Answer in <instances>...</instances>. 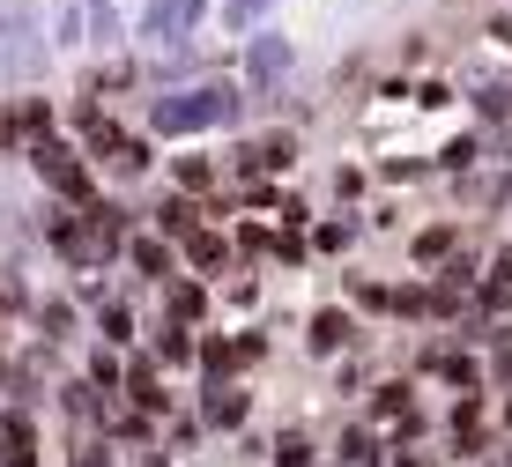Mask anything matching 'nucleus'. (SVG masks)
<instances>
[{
  "label": "nucleus",
  "instance_id": "obj_9",
  "mask_svg": "<svg viewBox=\"0 0 512 467\" xmlns=\"http://www.w3.org/2000/svg\"><path fill=\"white\" fill-rule=\"evenodd\" d=\"M245 416H253V393L245 386H208V401H201L208 430H245Z\"/></svg>",
  "mask_w": 512,
  "mask_h": 467
},
{
  "label": "nucleus",
  "instance_id": "obj_18",
  "mask_svg": "<svg viewBox=\"0 0 512 467\" xmlns=\"http://www.w3.org/2000/svg\"><path fill=\"white\" fill-rule=\"evenodd\" d=\"M342 290H349V304H364V312H394V290L372 282V275H342Z\"/></svg>",
  "mask_w": 512,
  "mask_h": 467
},
{
  "label": "nucleus",
  "instance_id": "obj_20",
  "mask_svg": "<svg viewBox=\"0 0 512 467\" xmlns=\"http://www.w3.org/2000/svg\"><path fill=\"white\" fill-rule=\"evenodd\" d=\"M67 467H112V438H67Z\"/></svg>",
  "mask_w": 512,
  "mask_h": 467
},
{
  "label": "nucleus",
  "instance_id": "obj_7",
  "mask_svg": "<svg viewBox=\"0 0 512 467\" xmlns=\"http://www.w3.org/2000/svg\"><path fill=\"white\" fill-rule=\"evenodd\" d=\"M0 467H38V423H30V408H0Z\"/></svg>",
  "mask_w": 512,
  "mask_h": 467
},
{
  "label": "nucleus",
  "instance_id": "obj_28",
  "mask_svg": "<svg viewBox=\"0 0 512 467\" xmlns=\"http://www.w3.org/2000/svg\"><path fill=\"white\" fill-rule=\"evenodd\" d=\"M231 349H238V364H260V356H268V334H253V327H238V341H231Z\"/></svg>",
  "mask_w": 512,
  "mask_h": 467
},
{
  "label": "nucleus",
  "instance_id": "obj_33",
  "mask_svg": "<svg viewBox=\"0 0 512 467\" xmlns=\"http://www.w3.org/2000/svg\"><path fill=\"white\" fill-rule=\"evenodd\" d=\"M0 386H15V364H8V356H0Z\"/></svg>",
  "mask_w": 512,
  "mask_h": 467
},
{
  "label": "nucleus",
  "instance_id": "obj_12",
  "mask_svg": "<svg viewBox=\"0 0 512 467\" xmlns=\"http://www.w3.org/2000/svg\"><path fill=\"white\" fill-rule=\"evenodd\" d=\"M134 334H141L134 327V304L127 297H104L97 304V341H104V349H134Z\"/></svg>",
  "mask_w": 512,
  "mask_h": 467
},
{
  "label": "nucleus",
  "instance_id": "obj_19",
  "mask_svg": "<svg viewBox=\"0 0 512 467\" xmlns=\"http://www.w3.org/2000/svg\"><path fill=\"white\" fill-rule=\"evenodd\" d=\"M179 193H193V201H208V186H216V164H208V156H179Z\"/></svg>",
  "mask_w": 512,
  "mask_h": 467
},
{
  "label": "nucleus",
  "instance_id": "obj_4",
  "mask_svg": "<svg viewBox=\"0 0 512 467\" xmlns=\"http://www.w3.org/2000/svg\"><path fill=\"white\" fill-rule=\"evenodd\" d=\"M119 401L141 408L149 423L179 408V401H171V386H164V364H156V356H141V349H134V364H127V386H119Z\"/></svg>",
  "mask_w": 512,
  "mask_h": 467
},
{
  "label": "nucleus",
  "instance_id": "obj_31",
  "mask_svg": "<svg viewBox=\"0 0 512 467\" xmlns=\"http://www.w3.org/2000/svg\"><path fill=\"white\" fill-rule=\"evenodd\" d=\"M134 467H171V445H134Z\"/></svg>",
  "mask_w": 512,
  "mask_h": 467
},
{
  "label": "nucleus",
  "instance_id": "obj_15",
  "mask_svg": "<svg viewBox=\"0 0 512 467\" xmlns=\"http://www.w3.org/2000/svg\"><path fill=\"white\" fill-rule=\"evenodd\" d=\"M82 327H75V304L67 297H45L38 304V341H52V349H60V341H75Z\"/></svg>",
  "mask_w": 512,
  "mask_h": 467
},
{
  "label": "nucleus",
  "instance_id": "obj_30",
  "mask_svg": "<svg viewBox=\"0 0 512 467\" xmlns=\"http://www.w3.org/2000/svg\"><path fill=\"white\" fill-rule=\"evenodd\" d=\"M416 104H453V89L431 75V82H416Z\"/></svg>",
  "mask_w": 512,
  "mask_h": 467
},
{
  "label": "nucleus",
  "instance_id": "obj_13",
  "mask_svg": "<svg viewBox=\"0 0 512 467\" xmlns=\"http://www.w3.org/2000/svg\"><path fill=\"white\" fill-rule=\"evenodd\" d=\"M334 460H342V467H379L386 460V438H379L372 423H349L342 445H334Z\"/></svg>",
  "mask_w": 512,
  "mask_h": 467
},
{
  "label": "nucleus",
  "instance_id": "obj_22",
  "mask_svg": "<svg viewBox=\"0 0 512 467\" xmlns=\"http://www.w3.org/2000/svg\"><path fill=\"white\" fill-rule=\"evenodd\" d=\"M394 312H401V319H431V282H401V290H394Z\"/></svg>",
  "mask_w": 512,
  "mask_h": 467
},
{
  "label": "nucleus",
  "instance_id": "obj_23",
  "mask_svg": "<svg viewBox=\"0 0 512 467\" xmlns=\"http://www.w3.org/2000/svg\"><path fill=\"white\" fill-rule=\"evenodd\" d=\"M475 112L483 119H512V82H483L475 89Z\"/></svg>",
  "mask_w": 512,
  "mask_h": 467
},
{
  "label": "nucleus",
  "instance_id": "obj_14",
  "mask_svg": "<svg viewBox=\"0 0 512 467\" xmlns=\"http://www.w3.org/2000/svg\"><path fill=\"white\" fill-rule=\"evenodd\" d=\"M268 460H275V467H320V445H312V430H305V423H290V430H275Z\"/></svg>",
  "mask_w": 512,
  "mask_h": 467
},
{
  "label": "nucleus",
  "instance_id": "obj_1",
  "mask_svg": "<svg viewBox=\"0 0 512 467\" xmlns=\"http://www.w3.org/2000/svg\"><path fill=\"white\" fill-rule=\"evenodd\" d=\"M238 119V89L208 82V89H179V97H156L149 104V127L156 134H201V127H231Z\"/></svg>",
  "mask_w": 512,
  "mask_h": 467
},
{
  "label": "nucleus",
  "instance_id": "obj_27",
  "mask_svg": "<svg viewBox=\"0 0 512 467\" xmlns=\"http://www.w3.org/2000/svg\"><path fill=\"white\" fill-rule=\"evenodd\" d=\"M223 297H231L238 312H253V304H260V275H231V282H223Z\"/></svg>",
  "mask_w": 512,
  "mask_h": 467
},
{
  "label": "nucleus",
  "instance_id": "obj_5",
  "mask_svg": "<svg viewBox=\"0 0 512 467\" xmlns=\"http://www.w3.org/2000/svg\"><path fill=\"white\" fill-rule=\"evenodd\" d=\"M349 341H357V319H349V304H320V312L305 319V349H312V356H342Z\"/></svg>",
  "mask_w": 512,
  "mask_h": 467
},
{
  "label": "nucleus",
  "instance_id": "obj_34",
  "mask_svg": "<svg viewBox=\"0 0 512 467\" xmlns=\"http://www.w3.org/2000/svg\"><path fill=\"white\" fill-rule=\"evenodd\" d=\"M505 423H512V401H505Z\"/></svg>",
  "mask_w": 512,
  "mask_h": 467
},
{
  "label": "nucleus",
  "instance_id": "obj_2",
  "mask_svg": "<svg viewBox=\"0 0 512 467\" xmlns=\"http://www.w3.org/2000/svg\"><path fill=\"white\" fill-rule=\"evenodd\" d=\"M30 171H38L67 208H90L97 201V193H90V156H82L75 141H60V134H45L38 149H30Z\"/></svg>",
  "mask_w": 512,
  "mask_h": 467
},
{
  "label": "nucleus",
  "instance_id": "obj_11",
  "mask_svg": "<svg viewBox=\"0 0 512 467\" xmlns=\"http://www.w3.org/2000/svg\"><path fill=\"white\" fill-rule=\"evenodd\" d=\"M201 312H208V282H164V319L171 327H201Z\"/></svg>",
  "mask_w": 512,
  "mask_h": 467
},
{
  "label": "nucleus",
  "instance_id": "obj_16",
  "mask_svg": "<svg viewBox=\"0 0 512 467\" xmlns=\"http://www.w3.org/2000/svg\"><path fill=\"white\" fill-rule=\"evenodd\" d=\"M186 267L193 275H231V245H223L216 230H201V238L186 245Z\"/></svg>",
  "mask_w": 512,
  "mask_h": 467
},
{
  "label": "nucleus",
  "instance_id": "obj_32",
  "mask_svg": "<svg viewBox=\"0 0 512 467\" xmlns=\"http://www.w3.org/2000/svg\"><path fill=\"white\" fill-rule=\"evenodd\" d=\"M253 15H268V0H231V23H238V30L253 23Z\"/></svg>",
  "mask_w": 512,
  "mask_h": 467
},
{
  "label": "nucleus",
  "instance_id": "obj_8",
  "mask_svg": "<svg viewBox=\"0 0 512 467\" xmlns=\"http://www.w3.org/2000/svg\"><path fill=\"white\" fill-rule=\"evenodd\" d=\"M149 356H156L164 371L201 364V327H171V319H164V327H156V341H149Z\"/></svg>",
  "mask_w": 512,
  "mask_h": 467
},
{
  "label": "nucleus",
  "instance_id": "obj_26",
  "mask_svg": "<svg viewBox=\"0 0 512 467\" xmlns=\"http://www.w3.org/2000/svg\"><path fill=\"white\" fill-rule=\"evenodd\" d=\"M201 430H208L201 416H171V438H164V445H171V460H179L186 445H201Z\"/></svg>",
  "mask_w": 512,
  "mask_h": 467
},
{
  "label": "nucleus",
  "instance_id": "obj_24",
  "mask_svg": "<svg viewBox=\"0 0 512 467\" xmlns=\"http://www.w3.org/2000/svg\"><path fill=\"white\" fill-rule=\"evenodd\" d=\"M475 149H483V141H475V134H461V141H446V156H438V171L468 178V171H475Z\"/></svg>",
  "mask_w": 512,
  "mask_h": 467
},
{
  "label": "nucleus",
  "instance_id": "obj_21",
  "mask_svg": "<svg viewBox=\"0 0 512 467\" xmlns=\"http://www.w3.org/2000/svg\"><path fill=\"white\" fill-rule=\"evenodd\" d=\"M349 238H357V223H349V215H334V223H312V253H349Z\"/></svg>",
  "mask_w": 512,
  "mask_h": 467
},
{
  "label": "nucleus",
  "instance_id": "obj_10",
  "mask_svg": "<svg viewBox=\"0 0 512 467\" xmlns=\"http://www.w3.org/2000/svg\"><path fill=\"white\" fill-rule=\"evenodd\" d=\"M409 253H416V267H431V275H438V267L461 253V230H453V223H423L409 238Z\"/></svg>",
  "mask_w": 512,
  "mask_h": 467
},
{
  "label": "nucleus",
  "instance_id": "obj_25",
  "mask_svg": "<svg viewBox=\"0 0 512 467\" xmlns=\"http://www.w3.org/2000/svg\"><path fill=\"white\" fill-rule=\"evenodd\" d=\"M112 89H134V60H112L90 75V97H112Z\"/></svg>",
  "mask_w": 512,
  "mask_h": 467
},
{
  "label": "nucleus",
  "instance_id": "obj_17",
  "mask_svg": "<svg viewBox=\"0 0 512 467\" xmlns=\"http://www.w3.org/2000/svg\"><path fill=\"white\" fill-rule=\"evenodd\" d=\"M245 67H253V82H275L282 67H290V45H282L275 30H260V45H253V60H245Z\"/></svg>",
  "mask_w": 512,
  "mask_h": 467
},
{
  "label": "nucleus",
  "instance_id": "obj_29",
  "mask_svg": "<svg viewBox=\"0 0 512 467\" xmlns=\"http://www.w3.org/2000/svg\"><path fill=\"white\" fill-rule=\"evenodd\" d=\"M334 193H342V201H357V193H364V171L342 164V171H334Z\"/></svg>",
  "mask_w": 512,
  "mask_h": 467
},
{
  "label": "nucleus",
  "instance_id": "obj_3",
  "mask_svg": "<svg viewBox=\"0 0 512 467\" xmlns=\"http://www.w3.org/2000/svg\"><path fill=\"white\" fill-rule=\"evenodd\" d=\"M82 149H90L97 164H112L119 178H141V171H149V156H156L149 141H141V134H127L119 119H97V127L82 134Z\"/></svg>",
  "mask_w": 512,
  "mask_h": 467
},
{
  "label": "nucleus",
  "instance_id": "obj_6",
  "mask_svg": "<svg viewBox=\"0 0 512 467\" xmlns=\"http://www.w3.org/2000/svg\"><path fill=\"white\" fill-rule=\"evenodd\" d=\"M127 267L141 282H179V253H171L156 230H134V238H127Z\"/></svg>",
  "mask_w": 512,
  "mask_h": 467
}]
</instances>
